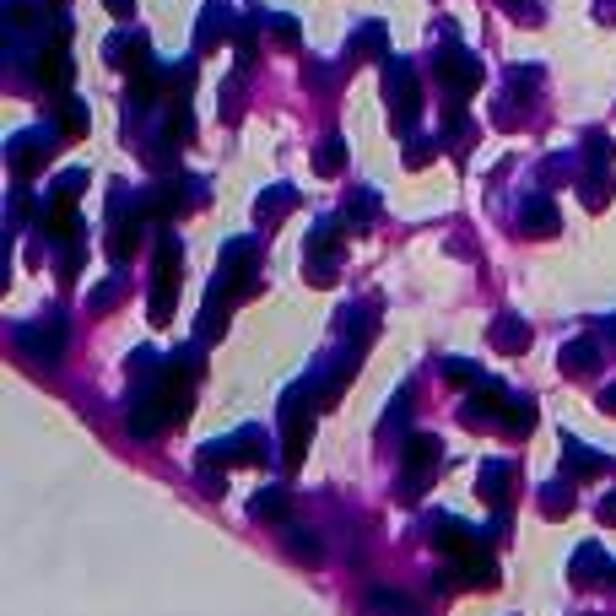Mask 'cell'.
<instances>
[{
  "instance_id": "obj_1",
  "label": "cell",
  "mask_w": 616,
  "mask_h": 616,
  "mask_svg": "<svg viewBox=\"0 0 616 616\" xmlns=\"http://www.w3.org/2000/svg\"><path fill=\"white\" fill-rule=\"evenodd\" d=\"M314 411H319L314 379L298 384V390H287V400H281V438H287V465H303L308 438H314Z\"/></svg>"
},
{
  "instance_id": "obj_2",
  "label": "cell",
  "mask_w": 616,
  "mask_h": 616,
  "mask_svg": "<svg viewBox=\"0 0 616 616\" xmlns=\"http://www.w3.org/2000/svg\"><path fill=\"white\" fill-rule=\"evenodd\" d=\"M384 103H390V119L400 136H411L417 125V109H422V87H417V71L406 60H384Z\"/></svg>"
},
{
  "instance_id": "obj_3",
  "label": "cell",
  "mask_w": 616,
  "mask_h": 616,
  "mask_svg": "<svg viewBox=\"0 0 616 616\" xmlns=\"http://www.w3.org/2000/svg\"><path fill=\"white\" fill-rule=\"evenodd\" d=\"M179 271H184L179 238H163V244H157V276H152V325H168V319H173V298H179Z\"/></svg>"
},
{
  "instance_id": "obj_4",
  "label": "cell",
  "mask_w": 616,
  "mask_h": 616,
  "mask_svg": "<svg viewBox=\"0 0 616 616\" xmlns=\"http://www.w3.org/2000/svg\"><path fill=\"white\" fill-rule=\"evenodd\" d=\"M265 454H271V449H265V433H260V427H238L233 438H222V444H206V449H200V471H211V465L222 471V465H233V460L260 465Z\"/></svg>"
},
{
  "instance_id": "obj_5",
  "label": "cell",
  "mask_w": 616,
  "mask_h": 616,
  "mask_svg": "<svg viewBox=\"0 0 616 616\" xmlns=\"http://www.w3.org/2000/svg\"><path fill=\"white\" fill-rule=\"evenodd\" d=\"M438 460H444V449H438L433 433H406V481H400V498H417L427 481L438 476Z\"/></svg>"
},
{
  "instance_id": "obj_6",
  "label": "cell",
  "mask_w": 616,
  "mask_h": 616,
  "mask_svg": "<svg viewBox=\"0 0 616 616\" xmlns=\"http://www.w3.org/2000/svg\"><path fill=\"white\" fill-rule=\"evenodd\" d=\"M22 357L28 363H44V368H55L60 363V352H65V319L60 314H49V319H33V325H22Z\"/></svg>"
},
{
  "instance_id": "obj_7",
  "label": "cell",
  "mask_w": 616,
  "mask_h": 616,
  "mask_svg": "<svg viewBox=\"0 0 616 616\" xmlns=\"http://www.w3.org/2000/svg\"><path fill=\"white\" fill-rule=\"evenodd\" d=\"M438 82H444V92H449V103H465L471 98V92L481 87V65L465 55V49H444V55H438Z\"/></svg>"
},
{
  "instance_id": "obj_8",
  "label": "cell",
  "mask_w": 616,
  "mask_h": 616,
  "mask_svg": "<svg viewBox=\"0 0 616 616\" xmlns=\"http://www.w3.org/2000/svg\"><path fill=\"white\" fill-rule=\"evenodd\" d=\"M38 82H44V92L65 98V82H71V65H65V33H55L44 49H38Z\"/></svg>"
},
{
  "instance_id": "obj_9",
  "label": "cell",
  "mask_w": 616,
  "mask_h": 616,
  "mask_svg": "<svg viewBox=\"0 0 616 616\" xmlns=\"http://www.w3.org/2000/svg\"><path fill=\"white\" fill-rule=\"evenodd\" d=\"M141 238V211L130 206L125 211V195H114V227H109V254L114 260H130V249H136Z\"/></svg>"
},
{
  "instance_id": "obj_10",
  "label": "cell",
  "mask_w": 616,
  "mask_h": 616,
  "mask_svg": "<svg viewBox=\"0 0 616 616\" xmlns=\"http://www.w3.org/2000/svg\"><path fill=\"white\" fill-rule=\"evenodd\" d=\"M508 487H514V465H503V460H487L476 471V498L481 503H492V508H508Z\"/></svg>"
},
{
  "instance_id": "obj_11",
  "label": "cell",
  "mask_w": 616,
  "mask_h": 616,
  "mask_svg": "<svg viewBox=\"0 0 616 616\" xmlns=\"http://www.w3.org/2000/svg\"><path fill=\"white\" fill-rule=\"evenodd\" d=\"M568 573H573V584H579V589H589V584L611 579V557L600 552L595 541H584L579 552H573V568H568Z\"/></svg>"
},
{
  "instance_id": "obj_12",
  "label": "cell",
  "mask_w": 616,
  "mask_h": 616,
  "mask_svg": "<svg viewBox=\"0 0 616 616\" xmlns=\"http://www.w3.org/2000/svg\"><path fill=\"white\" fill-rule=\"evenodd\" d=\"M557 363H562V373L584 379V373H595V368H600V346L589 341V336H579V341H568V346H562V357H557Z\"/></svg>"
},
{
  "instance_id": "obj_13",
  "label": "cell",
  "mask_w": 616,
  "mask_h": 616,
  "mask_svg": "<svg viewBox=\"0 0 616 616\" xmlns=\"http://www.w3.org/2000/svg\"><path fill=\"white\" fill-rule=\"evenodd\" d=\"M249 514H254V519H271V525H287V514H292L287 487H260V492L249 498Z\"/></svg>"
},
{
  "instance_id": "obj_14",
  "label": "cell",
  "mask_w": 616,
  "mask_h": 616,
  "mask_svg": "<svg viewBox=\"0 0 616 616\" xmlns=\"http://www.w3.org/2000/svg\"><path fill=\"white\" fill-rule=\"evenodd\" d=\"M44 157H49V141L44 136H17V141H11V173H17V179H28Z\"/></svg>"
},
{
  "instance_id": "obj_15",
  "label": "cell",
  "mask_w": 616,
  "mask_h": 616,
  "mask_svg": "<svg viewBox=\"0 0 616 616\" xmlns=\"http://www.w3.org/2000/svg\"><path fill=\"white\" fill-rule=\"evenodd\" d=\"M557 227H562V217H557L552 200H530L525 217H519V233H530V238H552Z\"/></svg>"
},
{
  "instance_id": "obj_16",
  "label": "cell",
  "mask_w": 616,
  "mask_h": 616,
  "mask_svg": "<svg viewBox=\"0 0 616 616\" xmlns=\"http://www.w3.org/2000/svg\"><path fill=\"white\" fill-rule=\"evenodd\" d=\"M492 346H498V352H525V346H530V325L519 314H503L498 325H492Z\"/></svg>"
},
{
  "instance_id": "obj_17",
  "label": "cell",
  "mask_w": 616,
  "mask_h": 616,
  "mask_svg": "<svg viewBox=\"0 0 616 616\" xmlns=\"http://www.w3.org/2000/svg\"><path fill=\"white\" fill-rule=\"evenodd\" d=\"M562 454H568V476H595V471H606V454H589L579 438H562Z\"/></svg>"
},
{
  "instance_id": "obj_18",
  "label": "cell",
  "mask_w": 616,
  "mask_h": 616,
  "mask_svg": "<svg viewBox=\"0 0 616 616\" xmlns=\"http://www.w3.org/2000/svg\"><path fill=\"white\" fill-rule=\"evenodd\" d=\"M287 206H298V190H292V184H276V190H265L260 200H254V217H260V222H276Z\"/></svg>"
},
{
  "instance_id": "obj_19",
  "label": "cell",
  "mask_w": 616,
  "mask_h": 616,
  "mask_svg": "<svg viewBox=\"0 0 616 616\" xmlns=\"http://www.w3.org/2000/svg\"><path fill=\"white\" fill-rule=\"evenodd\" d=\"M44 233L49 238H76V206L65 195H55V206H49V217H44Z\"/></svg>"
},
{
  "instance_id": "obj_20",
  "label": "cell",
  "mask_w": 616,
  "mask_h": 616,
  "mask_svg": "<svg viewBox=\"0 0 616 616\" xmlns=\"http://www.w3.org/2000/svg\"><path fill=\"white\" fill-rule=\"evenodd\" d=\"M568 508H573V487H568V481H546V487H541V514L562 519Z\"/></svg>"
},
{
  "instance_id": "obj_21",
  "label": "cell",
  "mask_w": 616,
  "mask_h": 616,
  "mask_svg": "<svg viewBox=\"0 0 616 616\" xmlns=\"http://www.w3.org/2000/svg\"><path fill=\"white\" fill-rule=\"evenodd\" d=\"M530 427H535V400H508V411H503V433L525 438Z\"/></svg>"
},
{
  "instance_id": "obj_22",
  "label": "cell",
  "mask_w": 616,
  "mask_h": 616,
  "mask_svg": "<svg viewBox=\"0 0 616 616\" xmlns=\"http://www.w3.org/2000/svg\"><path fill=\"white\" fill-rule=\"evenodd\" d=\"M141 60H146L141 38H130V33H114L109 38V65H141Z\"/></svg>"
},
{
  "instance_id": "obj_23",
  "label": "cell",
  "mask_w": 616,
  "mask_h": 616,
  "mask_svg": "<svg viewBox=\"0 0 616 616\" xmlns=\"http://www.w3.org/2000/svg\"><path fill=\"white\" fill-rule=\"evenodd\" d=\"M314 168L325 173V179H336V173L346 168V141H341V136H330V141L314 152Z\"/></svg>"
},
{
  "instance_id": "obj_24",
  "label": "cell",
  "mask_w": 616,
  "mask_h": 616,
  "mask_svg": "<svg viewBox=\"0 0 616 616\" xmlns=\"http://www.w3.org/2000/svg\"><path fill=\"white\" fill-rule=\"evenodd\" d=\"M373 616H417V606H406V595H395V589H373Z\"/></svg>"
},
{
  "instance_id": "obj_25",
  "label": "cell",
  "mask_w": 616,
  "mask_h": 616,
  "mask_svg": "<svg viewBox=\"0 0 616 616\" xmlns=\"http://www.w3.org/2000/svg\"><path fill=\"white\" fill-rule=\"evenodd\" d=\"M60 130H65V136H87V103L60 98Z\"/></svg>"
},
{
  "instance_id": "obj_26",
  "label": "cell",
  "mask_w": 616,
  "mask_h": 616,
  "mask_svg": "<svg viewBox=\"0 0 616 616\" xmlns=\"http://www.w3.org/2000/svg\"><path fill=\"white\" fill-rule=\"evenodd\" d=\"M444 373H449L454 384H465V390H476V384H487V373H481L476 363H465V357H449V363H444Z\"/></svg>"
},
{
  "instance_id": "obj_27",
  "label": "cell",
  "mask_w": 616,
  "mask_h": 616,
  "mask_svg": "<svg viewBox=\"0 0 616 616\" xmlns=\"http://www.w3.org/2000/svg\"><path fill=\"white\" fill-rule=\"evenodd\" d=\"M438 157V141L433 136H411L406 141V168H422V163H433Z\"/></svg>"
},
{
  "instance_id": "obj_28",
  "label": "cell",
  "mask_w": 616,
  "mask_h": 616,
  "mask_svg": "<svg viewBox=\"0 0 616 616\" xmlns=\"http://www.w3.org/2000/svg\"><path fill=\"white\" fill-rule=\"evenodd\" d=\"M287 552L298 557V562H319V541L308 530H287Z\"/></svg>"
},
{
  "instance_id": "obj_29",
  "label": "cell",
  "mask_w": 616,
  "mask_h": 616,
  "mask_svg": "<svg viewBox=\"0 0 616 616\" xmlns=\"http://www.w3.org/2000/svg\"><path fill=\"white\" fill-rule=\"evenodd\" d=\"M384 44H390V38H384L379 22H368V28L357 33V55H384Z\"/></svg>"
},
{
  "instance_id": "obj_30",
  "label": "cell",
  "mask_w": 616,
  "mask_h": 616,
  "mask_svg": "<svg viewBox=\"0 0 616 616\" xmlns=\"http://www.w3.org/2000/svg\"><path fill=\"white\" fill-rule=\"evenodd\" d=\"M82 184H87V173H82V168H71V173H60V184H55V195H65V200H76V195H82Z\"/></svg>"
},
{
  "instance_id": "obj_31",
  "label": "cell",
  "mask_w": 616,
  "mask_h": 616,
  "mask_svg": "<svg viewBox=\"0 0 616 616\" xmlns=\"http://www.w3.org/2000/svg\"><path fill=\"white\" fill-rule=\"evenodd\" d=\"M271 33L281 38V44H298V22L292 17H271Z\"/></svg>"
},
{
  "instance_id": "obj_32",
  "label": "cell",
  "mask_w": 616,
  "mask_h": 616,
  "mask_svg": "<svg viewBox=\"0 0 616 616\" xmlns=\"http://www.w3.org/2000/svg\"><path fill=\"white\" fill-rule=\"evenodd\" d=\"M595 514H600V525H616V492H606V498H600Z\"/></svg>"
},
{
  "instance_id": "obj_33",
  "label": "cell",
  "mask_w": 616,
  "mask_h": 616,
  "mask_svg": "<svg viewBox=\"0 0 616 616\" xmlns=\"http://www.w3.org/2000/svg\"><path fill=\"white\" fill-rule=\"evenodd\" d=\"M595 17L600 22H616V0H595Z\"/></svg>"
},
{
  "instance_id": "obj_34",
  "label": "cell",
  "mask_w": 616,
  "mask_h": 616,
  "mask_svg": "<svg viewBox=\"0 0 616 616\" xmlns=\"http://www.w3.org/2000/svg\"><path fill=\"white\" fill-rule=\"evenodd\" d=\"M109 11H114V17H130V11H136V0H109Z\"/></svg>"
},
{
  "instance_id": "obj_35",
  "label": "cell",
  "mask_w": 616,
  "mask_h": 616,
  "mask_svg": "<svg viewBox=\"0 0 616 616\" xmlns=\"http://www.w3.org/2000/svg\"><path fill=\"white\" fill-rule=\"evenodd\" d=\"M600 411H611V417H616V384H611L606 395H600Z\"/></svg>"
},
{
  "instance_id": "obj_36",
  "label": "cell",
  "mask_w": 616,
  "mask_h": 616,
  "mask_svg": "<svg viewBox=\"0 0 616 616\" xmlns=\"http://www.w3.org/2000/svg\"><path fill=\"white\" fill-rule=\"evenodd\" d=\"M606 330H611V341H616V314H611V325H606Z\"/></svg>"
},
{
  "instance_id": "obj_37",
  "label": "cell",
  "mask_w": 616,
  "mask_h": 616,
  "mask_svg": "<svg viewBox=\"0 0 616 616\" xmlns=\"http://www.w3.org/2000/svg\"><path fill=\"white\" fill-rule=\"evenodd\" d=\"M503 6H514V11H519V0H503Z\"/></svg>"
},
{
  "instance_id": "obj_38",
  "label": "cell",
  "mask_w": 616,
  "mask_h": 616,
  "mask_svg": "<svg viewBox=\"0 0 616 616\" xmlns=\"http://www.w3.org/2000/svg\"><path fill=\"white\" fill-rule=\"evenodd\" d=\"M55 6H65V0H55Z\"/></svg>"
}]
</instances>
